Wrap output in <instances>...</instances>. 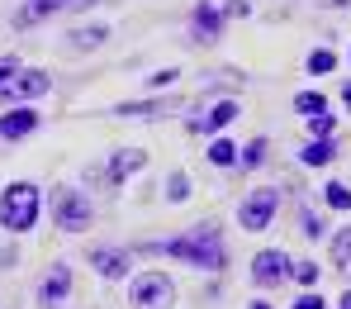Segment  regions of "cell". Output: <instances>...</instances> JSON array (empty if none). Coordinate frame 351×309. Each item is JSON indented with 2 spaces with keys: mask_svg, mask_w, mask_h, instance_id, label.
<instances>
[{
  "mask_svg": "<svg viewBox=\"0 0 351 309\" xmlns=\"http://www.w3.org/2000/svg\"><path fill=\"white\" fill-rule=\"evenodd\" d=\"M147 252L176 257V262H185V266H195V271H223V266H228V247H223V238H219L214 224H195V229L180 233V238L147 243Z\"/></svg>",
  "mask_w": 351,
  "mask_h": 309,
  "instance_id": "obj_1",
  "label": "cell"
},
{
  "mask_svg": "<svg viewBox=\"0 0 351 309\" xmlns=\"http://www.w3.org/2000/svg\"><path fill=\"white\" fill-rule=\"evenodd\" d=\"M43 214V195L34 181H14L0 190V229L5 233H29Z\"/></svg>",
  "mask_w": 351,
  "mask_h": 309,
  "instance_id": "obj_2",
  "label": "cell"
},
{
  "mask_svg": "<svg viewBox=\"0 0 351 309\" xmlns=\"http://www.w3.org/2000/svg\"><path fill=\"white\" fill-rule=\"evenodd\" d=\"M90 219H95V209H90V200H86L81 190L62 185L58 195H53V224H58L62 233H86Z\"/></svg>",
  "mask_w": 351,
  "mask_h": 309,
  "instance_id": "obj_3",
  "label": "cell"
},
{
  "mask_svg": "<svg viewBox=\"0 0 351 309\" xmlns=\"http://www.w3.org/2000/svg\"><path fill=\"white\" fill-rule=\"evenodd\" d=\"M276 209H280V190H271V185L252 190V195L237 205V224H242V233H261V229H271Z\"/></svg>",
  "mask_w": 351,
  "mask_h": 309,
  "instance_id": "obj_4",
  "label": "cell"
},
{
  "mask_svg": "<svg viewBox=\"0 0 351 309\" xmlns=\"http://www.w3.org/2000/svg\"><path fill=\"white\" fill-rule=\"evenodd\" d=\"M48 91H53V76H48V71L19 67V71L0 86V100H5V105H29V100H38V95H48Z\"/></svg>",
  "mask_w": 351,
  "mask_h": 309,
  "instance_id": "obj_5",
  "label": "cell"
},
{
  "mask_svg": "<svg viewBox=\"0 0 351 309\" xmlns=\"http://www.w3.org/2000/svg\"><path fill=\"white\" fill-rule=\"evenodd\" d=\"M176 300V281L167 271H138L133 276V305L138 309H171Z\"/></svg>",
  "mask_w": 351,
  "mask_h": 309,
  "instance_id": "obj_6",
  "label": "cell"
},
{
  "mask_svg": "<svg viewBox=\"0 0 351 309\" xmlns=\"http://www.w3.org/2000/svg\"><path fill=\"white\" fill-rule=\"evenodd\" d=\"M285 276H290V257H285L280 247H266V252H256V257H252V281H256L261 290L280 286Z\"/></svg>",
  "mask_w": 351,
  "mask_h": 309,
  "instance_id": "obj_7",
  "label": "cell"
},
{
  "mask_svg": "<svg viewBox=\"0 0 351 309\" xmlns=\"http://www.w3.org/2000/svg\"><path fill=\"white\" fill-rule=\"evenodd\" d=\"M190 38H195V43H219V38H223V10H219L214 0L195 5V14H190Z\"/></svg>",
  "mask_w": 351,
  "mask_h": 309,
  "instance_id": "obj_8",
  "label": "cell"
},
{
  "mask_svg": "<svg viewBox=\"0 0 351 309\" xmlns=\"http://www.w3.org/2000/svg\"><path fill=\"white\" fill-rule=\"evenodd\" d=\"M62 10H71V0H24V5L10 14V24H14V29H38V24H48Z\"/></svg>",
  "mask_w": 351,
  "mask_h": 309,
  "instance_id": "obj_9",
  "label": "cell"
},
{
  "mask_svg": "<svg viewBox=\"0 0 351 309\" xmlns=\"http://www.w3.org/2000/svg\"><path fill=\"white\" fill-rule=\"evenodd\" d=\"M66 295H71V266L66 262H53V271L38 281V305L58 309V305H66Z\"/></svg>",
  "mask_w": 351,
  "mask_h": 309,
  "instance_id": "obj_10",
  "label": "cell"
},
{
  "mask_svg": "<svg viewBox=\"0 0 351 309\" xmlns=\"http://www.w3.org/2000/svg\"><path fill=\"white\" fill-rule=\"evenodd\" d=\"M90 266H95L105 281H123L128 266H133V252H128V247H90Z\"/></svg>",
  "mask_w": 351,
  "mask_h": 309,
  "instance_id": "obj_11",
  "label": "cell"
},
{
  "mask_svg": "<svg viewBox=\"0 0 351 309\" xmlns=\"http://www.w3.org/2000/svg\"><path fill=\"white\" fill-rule=\"evenodd\" d=\"M38 124H43V115H38V110H29V105H14L10 115H0V138H5V143H19V138H29Z\"/></svg>",
  "mask_w": 351,
  "mask_h": 309,
  "instance_id": "obj_12",
  "label": "cell"
},
{
  "mask_svg": "<svg viewBox=\"0 0 351 309\" xmlns=\"http://www.w3.org/2000/svg\"><path fill=\"white\" fill-rule=\"evenodd\" d=\"M143 167H147V152H143V148H119L114 157H110V181H128V176H138V172H143Z\"/></svg>",
  "mask_w": 351,
  "mask_h": 309,
  "instance_id": "obj_13",
  "label": "cell"
},
{
  "mask_svg": "<svg viewBox=\"0 0 351 309\" xmlns=\"http://www.w3.org/2000/svg\"><path fill=\"white\" fill-rule=\"evenodd\" d=\"M237 115H242V110H237V100H219V105H209V115H204V119H195L190 128H195V133H219V128H228Z\"/></svg>",
  "mask_w": 351,
  "mask_h": 309,
  "instance_id": "obj_14",
  "label": "cell"
},
{
  "mask_svg": "<svg viewBox=\"0 0 351 309\" xmlns=\"http://www.w3.org/2000/svg\"><path fill=\"white\" fill-rule=\"evenodd\" d=\"M66 38H71L76 53H86V48H100V43L110 38V29H105V24H81V29H71Z\"/></svg>",
  "mask_w": 351,
  "mask_h": 309,
  "instance_id": "obj_15",
  "label": "cell"
},
{
  "mask_svg": "<svg viewBox=\"0 0 351 309\" xmlns=\"http://www.w3.org/2000/svg\"><path fill=\"white\" fill-rule=\"evenodd\" d=\"M299 157H304V167H328V162L337 157V143H332V138H313V143H304Z\"/></svg>",
  "mask_w": 351,
  "mask_h": 309,
  "instance_id": "obj_16",
  "label": "cell"
},
{
  "mask_svg": "<svg viewBox=\"0 0 351 309\" xmlns=\"http://www.w3.org/2000/svg\"><path fill=\"white\" fill-rule=\"evenodd\" d=\"M294 110H299L304 119H313V115H328V95H323V91H299V95H294Z\"/></svg>",
  "mask_w": 351,
  "mask_h": 309,
  "instance_id": "obj_17",
  "label": "cell"
},
{
  "mask_svg": "<svg viewBox=\"0 0 351 309\" xmlns=\"http://www.w3.org/2000/svg\"><path fill=\"white\" fill-rule=\"evenodd\" d=\"M162 110H167L162 100H133V105H119L114 115H119V119H157Z\"/></svg>",
  "mask_w": 351,
  "mask_h": 309,
  "instance_id": "obj_18",
  "label": "cell"
},
{
  "mask_svg": "<svg viewBox=\"0 0 351 309\" xmlns=\"http://www.w3.org/2000/svg\"><path fill=\"white\" fill-rule=\"evenodd\" d=\"M209 162L214 167H237V143L233 138H209Z\"/></svg>",
  "mask_w": 351,
  "mask_h": 309,
  "instance_id": "obj_19",
  "label": "cell"
},
{
  "mask_svg": "<svg viewBox=\"0 0 351 309\" xmlns=\"http://www.w3.org/2000/svg\"><path fill=\"white\" fill-rule=\"evenodd\" d=\"M323 200H328V209L347 214V209H351V185L347 181H328V185H323Z\"/></svg>",
  "mask_w": 351,
  "mask_h": 309,
  "instance_id": "obj_20",
  "label": "cell"
},
{
  "mask_svg": "<svg viewBox=\"0 0 351 309\" xmlns=\"http://www.w3.org/2000/svg\"><path fill=\"white\" fill-rule=\"evenodd\" d=\"M237 162H242L247 172H252V167H261V162H266V138H252L247 148H237Z\"/></svg>",
  "mask_w": 351,
  "mask_h": 309,
  "instance_id": "obj_21",
  "label": "cell"
},
{
  "mask_svg": "<svg viewBox=\"0 0 351 309\" xmlns=\"http://www.w3.org/2000/svg\"><path fill=\"white\" fill-rule=\"evenodd\" d=\"M332 67H337V53H332V48H313V53H308V71H313V76H328Z\"/></svg>",
  "mask_w": 351,
  "mask_h": 309,
  "instance_id": "obj_22",
  "label": "cell"
},
{
  "mask_svg": "<svg viewBox=\"0 0 351 309\" xmlns=\"http://www.w3.org/2000/svg\"><path fill=\"white\" fill-rule=\"evenodd\" d=\"M290 276L304 290H313V286H318V262H290Z\"/></svg>",
  "mask_w": 351,
  "mask_h": 309,
  "instance_id": "obj_23",
  "label": "cell"
},
{
  "mask_svg": "<svg viewBox=\"0 0 351 309\" xmlns=\"http://www.w3.org/2000/svg\"><path fill=\"white\" fill-rule=\"evenodd\" d=\"M332 266H337V271L351 266V229H342V233L332 238Z\"/></svg>",
  "mask_w": 351,
  "mask_h": 309,
  "instance_id": "obj_24",
  "label": "cell"
},
{
  "mask_svg": "<svg viewBox=\"0 0 351 309\" xmlns=\"http://www.w3.org/2000/svg\"><path fill=\"white\" fill-rule=\"evenodd\" d=\"M167 200H171V205L190 200V176H185V172H176L171 181H167Z\"/></svg>",
  "mask_w": 351,
  "mask_h": 309,
  "instance_id": "obj_25",
  "label": "cell"
},
{
  "mask_svg": "<svg viewBox=\"0 0 351 309\" xmlns=\"http://www.w3.org/2000/svg\"><path fill=\"white\" fill-rule=\"evenodd\" d=\"M176 76H180V67H162V71H152V76H147V91H162V86L171 91Z\"/></svg>",
  "mask_w": 351,
  "mask_h": 309,
  "instance_id": "obj_26",
  "label": "cell"
},
{
  "mask_svg": "<svg viewBox=\"0 0 351 309\" xmlns=\"http://www.w3.org/2000/svg\"><path fill=\"white\" fill-rule=\"evenodd\" d=\"M304 124H308L313 138H332V124H337V119H332V115H313V119H304Z\"/></svg>",
  "mask_w": 351,
  "mask_h": 309,
  "instance_id": "obj_27",
  "label": "cell"
},
{
  "mask_svg": "<svg viewBox=\"0 0 351 309\" xmlns=\"http://www.w3.org/2000/svg\"><path fill=\"white\" fill-rule=\"evenodd\" d=\"M294 309H328V300H323L318 290H304V295L294 300Z\"/></svg>",
  "mask_w": 351,
  "mask_h": 309,
  "instance_id": "obj_28",
  "label": "cell"
},
{
  "mask_svg": "<svg viewBox=\"0 0 351 309\" xmlns=\"http://www.w3.org/2000/svg\"><path fill=\"white\" fill-rule=\"evenodd\" d=\"M247 14H252L247 0H228V5H223V19H247Z\"/></svg>",
  "mask_w": 351,
  "mask_h": 309,
  "instance_id": "obj_29",
  "label": "cell"
},
{
  "mask_svg": "<svg viewBox=\"0 0 351 309\" xmlns=\"http://www.w3.org/2000/svg\"><path fill=\"white\" fill-rule=\"evenodd\" d=\"M14 71H19V58H0V86H5Z\"/></svg>",
  "mask_w": 351,
  "mask_h": 309,
  "instance_id": "obj_30",
  "label": "cell"
},
{
  "mask_svg": "<svg viewBox=\"0 0 351 309\" xmlns=\"http://www.w3.org/2000/svg\"><path fill=\"white\" fill-rule=\"evenodd\" d=\"M304 233H308V238H318V233H323V224H318L313 214H304Z\"/></svg>",
  "mask_w": 351,
  "mask_h": 309,
  "instance_id": "obj_31",
  "label": "cell"
},
{
  "mask_svg": "<svg viewBox=\"0 0 351 309\" xmlns=\"http://www.w3.org/2000/svg\"><path fill=\"white\" fill-rule=\"evenodd\" d=\"M342 105H347V110H351V81H347V86H342Z\"/></svg>",
  "mask_w": 351,
  "mask_h": 309,
  "instance_id": "obj_32",
  "label": "cell"
},
{
  "mask_svg": "<svg viewBox=\"0 0 351 309\" xmlns=\"http://www.w3.org/2000/svg\"><path fill=\"white\" fill-rule=\"evenodd\" d=\"M86 5H95V0H71V10H86Z\"/></svg>",
  "mask_w": 351,
  "mask_h": 309,
  "instance_id": "obj_33",
  "label": "cell"
},
{
  "mask_svg": "<svg viewBox=\"0 0 351 309\" xmlns=\"http://www.w3.org/2000/svg\"><path fill=\"white\" fill-rule=\"evenodd\" d=\"M337 309H351V290H347V295H342V305H337Z\"/></svg>",
  "mask_w": 351,
  "mask_h": 309,
  "instance_id": "obj_34",
  "label": "cell"
},
{
  "mask_svg": "<svg viewBox=\"0 0 351 309\" xmlns=\"http://www.w3.org/2000/svg\"><path fill=\"white\" fill-rule=\"evenodd\" d=\"M252 309H271V305H266V300H256V305H252Z\"/></svg>",
  "mask_w": 351,
  "mask_h": 309,
  "instance_id": "obj_35",
  "label": "cell"
},
{
  "mask_svg": "<svg viewBox=\"0 0 351 309\" xmlns=\"http://www.w3.org/2000/svg\"><path fill=\"white\" fill-rule=\"evenodd\" d=\"M328 5H351V0H328Z\"/></svg>",
  "mask_w": 351,
  "mask_h": 309,
  "instance_id": "obj_36",
  "label": "cell"
}]
</instances>
